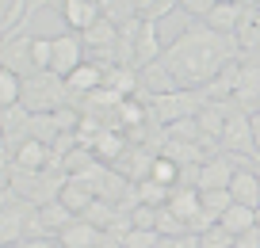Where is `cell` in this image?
<instances>
[{
  "mask_svg": "<svg viewBox=\"0 0 260 248\" xmlns=\"http://www.w3.org/2000/svg\"><path fill=\"white\" fill-rule=\"evenodd\" d=\"M230 195H234V202H241V206L260 210V176L249 172V168H237L234 180H230Z\"/></svg>",
  "mask_w": 260,
  "mask_h": 248,
  "instance_id": "30bf717a",
  "label": "cell"
},
{
  "mask_svg": "<svg viewBox=\"0 0 260 248\" xmlns=\"http://www.w3.org/2000/svg\"><path fill=\"white\" fill-rule=\"evenodd\" d=\"M27 222L31 218H23L16 206H4V214H0V244H23Z\"/></svg>",
  "mask_w": 260,
  "mask_h": 248,
  "instance_id": "e0dca14e",
  "label": "cell"
},
{
  "mask_svg": "<svg viewBox=\"0 0 260 248\" xmlns=\"http://www.w3.org/2000/svg\"><path fill=\"white\" fill-rule=\"evenodd\" d=\"M138 202L142 206H153V210H161V206H169V195H172V187H165V184H157V180H138Z\"/></svg>",
  "mask_w": 260,
  "mask_h": 248,
  "instance_id": "ac0fdd59",
  "label": "cell"
},
{
  "mask_svg": "<svg viewBox=\"0 0 260 248\" xmlns=\"http://www.w3.org/2000/svg\"><path fill=\"white\" fill-rule=\"evenodd\" d=\"M119 115H122V122H126V126H138V122L146 119L142 103H134V99H122V103H119Z\"/></svg>",
  "mask_w": 260,
  "mask_h": 248,
  "instance_id": "4dcf8cb0",
  "label": "cell"
},
{
  "mask_svg": "<svg viewBox=\"0 0 260 248\" xmlns=\"http://www.w3.org/2000/svg\"><path fill=\"white\" fill-rule=\"evenodd\" d=\"M23 80L27 77H19L16 69H0V103L4 107L23 103Z\"/></svg>",
  "mask_w": 260,
  "mask_h": 248,
  "instance_id": "d6986e66",
  "label": "cell"
},
{
  "mask_svg": "<svg viewBox=\"0 0 260 248\" xmlns=\"http://www.w3.org/2000/svg\"><path fill=\"white\" fill-rule=\"evenodd\" d=\"M61 19L69 31H88L92 23H100V4L96 0H61Z\"/></svg>",
  "mask_w": 260,
  "mask_h": 248,
  "instance_id": "52a82bcc",
  "label": "cell"
},
{
  "mask_svg": "<svg viewBox=\"0 0 260 248\" xmlns=\"http://www.w3.org/2000/svg\"><path fill=\"white\" fill-rule=\"evenodd\" d=\"M65 84H69V96H92V92H100L107 84V77L96 61H84L81 69H73L65 77Z\"/></svg>",
  "mask_w": 260,
  "mask_h": 248,
  "instance_id": "9c48e42d",
  "label": "cell"
},
{
  "mask_svg": "<svg viewBox=\"0 0 260 248\" xmlns=\"http://www.w3.org/2000/svg\"><path fill=\"white\" fill-rule=\"evenodd\" d=\"M218 141H222L226 153H256V145H252V119L245 111H234V107H230L226 130H222Z\"/></svg>",
  "mask_w": 260,
  "mask_h": 248,
  "instance_id": "3957f363",
  "label": "cell"
},
{
  "mask_svg": "<svg viewBox=\"0 0 260 248\" xmlns=\"http://www.w3.org/2000/svg\"><path fill=\"white\" fill-rule=\"evenodd\" d=\"M180 8H184L187 16H191V19H207V16H211L214 8H218V0H184Z\"/></svg>",
  "mask_w": 260,
  "mask_h": 248,
  "instance_id": "f546056e",
  "label": "cell"
},
{
  "mask_svg": "<svg viewBox=\"0 0 260 248\" xmlns=\"http://www.w3.org/2000/svg\"><path fill=\"white\" fill-rule=\"evenodd\" d=\"M176 4H184V0H176Z\"/></svg>",
  "mask_w": 260,
  "mask_h": 248,
  "instance_id": "8d00e7d4",
  "label": "cell"
},
{
  "mask_svg": "<svg viewBox=\"0 0 260 248\" xmlns=\"http://www.w3.org/2000/svg\"><path fill=\"white\" fill-rule=\"evenodd\" d=\"M165 157H172L180 164V168H187V164H199V141H172V137H165Z\"/></svg>",
  "mask_w": 260,
  "mask_h": 248,
  "instance_id": "ffe728a7",
  "label": "cell"
},
{
  "mask_svg": "<svg viewBox=\"0 0 260 248\" xmlns=\"http://www.w3.org/2000/svg\"><path fill=\"white\" fill-rule=\"evenodd\" d=\"M234 240H237V237H230L226 225L218 222L214 229H207L203 237H199V248H234Z\"/></svg>",
  "mask_w": 260,
  "mask_h": 248,
  "instance_id": "83f0119b",
  "label": "cell"
},
{
  "mask_svg": "<svg viewBox=\"0 0 260 248\" xmlns=\"http://www.w3.org/2000/svg\"><path fill=\"white\" fill-rule=\"evenodd\" d=\"M252 119V145H256V157H260V111H249Z\"/></svg>",
  "mask_w": 260,
  "mask_h": 248,
  "instance_id": "e575fe53",
  "label": "cell"
},
{
  "mask_svg": "<svg viewBox=\"0 0 260 248\" xmlns=\"http://www.w3.org/2000/svg\"><path fill=\"white\" fill-rule=\"evenodd\" d=\"M4 248H23V244H4Z\"/></svg>",
  "mask_w": 260,
  "mask_h": 248,
  "instance_id": "d590c367",
  "label": "cell"
},
{
  "mask_svg": "<svg viewBox=\"0 0 260 248\" xmlns=\"http://www.w3.org/2000/svg\"><path fill=\"white\" fill-rule=\"evenodd\" d=\"M122 149H126V141H122V134L119 130H100L96 134V153H100V160H115V157H122Z\"/></svg>",
  "mask_w": 260,
  "mask_h": 248,
  "instance_id": "603a6c76",
  "label": "cell"
},
{
  "mask_svg": "<svg viewBox=\"0 0 260 248\" xmlns=\"http://www.w3.org/2000/svg\"><path fill=\"white\" fill-rule=\"evenodd\" d=\"M57 240H61V248H100L104 229L92 225V222H84V218H77L73 225H65V229L57 233Z\"/></svg>",
  "mask_w": 260,
  "mask_h": 248,
  "instance_id": "ba28073f",
  "label": "cell"
},
{
  "mask_svg": "<svg viewBox=\"0 0 260 248\" xmlns=\"http://www.w3.org/2000/svg\"><path fill=\"white\" fill-rule=\"evenodd\" d=\"M203 195V210H211V214H226L230 206H234V195H230V187H222V191H199Z\"/></svg>",
  "mask_w": 260,
  "mask_h": 248,
  "instance_id": "4316f807",
  "label": "cell"
},
{
  "mask_svg": "<svg viewBox=\"0 0 260 248\" xmlns=\"http://www.w3.org/2000/svg\"><path fill=\"white\" fill-rule=\"evenodd\" d=\"M84 65V39H77L73 31L65 34H54V65H50V73H57V77H69L73 69H81Z\"/></svg>",
  "mask_w": 260,
  "mask_h": 248,
  "instance_id": "7a4b0ae2",
  "label": "cell"
},
{
  "mask_svg": "<svg viewBox=\"0 0 260 248\" xmlns=\"http://www.w3.org/2000/svg\"><path fill=\"white\" fill-rule=\"evenodd\" d=\"M241 12H245V4H218V8H214L211 16L203 19V23L211 27V31H218V34H237Z\"/></svg>",
  "mask_w": 260,
  "mask_h": 248,
  "instance_id": "9a60e30c",
  "label": "cell"
},
{
  "mask_svg": "<svg viewBox=\"0 0 260 248\" xmlns=\"http://www.w3.org/2000/svg\"><path fill=\"white\" fill-rule=\"evenodd\" d=\"M256 218H260V210L234 202V206H230L226 214H222V225H226V233H230V237H245V233L260 229V225H256Z\"/></svg>",
  "mask_w": 260,
  "mask_h": 248,
  "instance_id": "4fadbf2b",
  "label": "cell"
},
{
  "mask_svg": "<svg viewBox=\"0 0 260 248\" xmlns=\"http://www.w3.org/2000/svg\"><path fill=\"white\" fill-rule=\"evenodd\" d=\"M256 176H260V168H256Z\"/></svg>",
  "mask_w": 260,
  "mask_h": 248,
  "instance_id": "74e56055",
  "label": "cell"
},
{
  "mask_svg": "<svg viewBox=\"0 0 260 248\" xmlns=\"http://www.w3.org/2000/svg\"><path fill=\"white\" fill-rule=\"evenodd\" d=\"M157 54H161L157 27H153V19H142L138 42H134V65H138V69H146V65H153V57H157Z\"/></svg>",
  "mask_w": 260,
  "mask_h": 248,
  "instance_id": "7c38bea8",
  "label": "cell"
},
{
  "mask_svg": "<svg viewBox=\"0 0 260 248\" xmlns=\"http://www.w3.org/2000/svg\"><path fill=\"white\" fill-rule=\"evenodd\" d=\"M230 46H234L230 34H218V31H211V27H203V31H184L176 42H172L165 65L172 69V77L195 80V84L207 88V84L230 65L226 61Z\"/></svg>",
  "mask_w": 260,
  "mask_h": 248,
  "instance_id": "6da1fadb",
  "label": "cell"
},
{
  "mask_svg": "<svg viewBox=\"0 0 260 248\" xmlns=\"http://www.w3.org/2000/svg\"><path fill=\"white\" fill-rule=\"evenodd\" d=\"M130 225L134 229H157V210L153 206H134L130 210Z\"/></svg>",
  "mask_w": 260,
  "mask_h": 248,
  "instance_id": "f1b7e54d",
  "label": "cell"
},
{
  "mask_svg": "<svg viewBox=\"0 0 260 248\" xmlns=\"http://www.w3.org/2000/svg\"><path fill=\"white\" fill-rule=\"evenodd\" d=\"M39 222H42V229H46V233H61L65 225H73V222H77V214L65 206L61 199H57V202H46V206H39Z\"/></svg>",
  "mask_w": 260,
  "mask_h": 248,
  "instance_id": "2e32d148",
  "label": "cell"
},
{
  "mask_svg": "<svg viewBox=\"0 0 260 248\" xmlns=\"http://www.w3.org/2000/svg\"><path fill=\"white\" fill-rule=\"evenodd\" d=\"M23 248H61V240H54V237H27Z\"/></svg>",
  "mask_w": 260,
  "mask_h": 248,
  "instance_id": "d6a6232c",
  "label": "cell"
},
{
  "mask_svg": "<svg viewBox=\"0 0 260 248\" xmlns=\"http://www.w3.org/2000/svg\"><path fill=\"white\" fill-rule=\"evenodd\" d=\"M180 172H184V168H180L176 160L161 153V157L153 160V172H149V180H157V184H165V187H180Z\"/></svg>",
  "mask_w": 260,
  "mask_h": 248,
  "instance_id": "cb8c5ba5",
  "label": "cell"
},
{
  "mask_svg": "<svg viewBox=\"0 0 260 248\" xmlns=\"http://www.w3.org/2000/svg\"><path fill=\"white\" fill-rule=\"evenodd\" d=\"M84 42H88V46L115 50V42H119V27H115V19H100V23H92L88 31H84Z\"/></svg>",
  "mask_w": 260,
  "mask_h": 248,
  "instance_id": "44dd1931",
  "label": "cell"
},
{
  "mask_svg": "<svg viewBox=\"0 0 260 248\" xmlns=\"http://www.w3.org/2000/svg\"><path fill=\"white\" fill-rule=\"evenodd\" d=\"M234 248H260V229H252V233H245V237H237Z\"/></svg>",
  "mask_w": 260,
  "mask_h": 248,
  "instance_id": "836d02e7",
  "label": "cell"
},
{
  "mask_svg": "<svg viewBox=\"0 0 260 248\" xmlns=\"http://www.w3.org/2000/svg\"><path fill=\"white\" fill-rule=\"evenodd\" d=\"M157 233H161V237H184V233H191V229H187V222H180L169 206H161L157 210Z\"/></svg>",
  "mask_w": 260,
  "mask_h": 248,
  "instance_id": "d4e9b609",
  "label": "cell"
},
{
  "mask_svg": "<svg viewBox=\"0 0 260 248\" xmlns=\"http://www.w3.org/2000/svg\"><path fill=\"white\" fill-rule=\"evenodd\" d=\"M142 80H146V88H149V99H153V96H169V92H180L176 77H172V69L165 61L146 65V69H142Z\"/></svg>",
  "mask_w": 260,
  "mask_h": 248,
  "instance_id": "5bb4252c",
  "label": "cell"
},
{
  "mask_svg": "<svg viewBox=\"0 0 260 248\" xmlns=\"http://www.w3.org/2000/svg\"><path fill=\"white\" fill-rule=\"evenodd\" d=\"M237 103H249L252 96L260 99V65H241V80H237Z\"/></svg>",
  "mask_w": 260,
  "mask_h": 248,
  "instance_id": "7402d4cb",
  "label": "cell"
},
{
  "mask_svg": "<svg viewBox=\"0 0 260 248\" xmlns=\"http://www.w3.org/2000/svg\"><path fill=\"white\" fill-rule=\"evenodd\" d=\"M234 160L230 157H211L207 164H199V180H195V187L199 191H222V187H230V180H234Z\"/></svg>",
  "mask_w": 260,
  "mask_h": 248,
  "instance_id": "5b68a950",
  "label": "cell"
},
{
  "mask_svg": "<svg viewBox=\"0 0 260 248\" xmlns=\"http://www.w3.org/2000/svg\"><path fill=\"white\" fill-rule=\"evenodd\" d=\"M122 248H161V233L157 229H134L130 225V233L122 237Z\"/></svg>",
  "mask_w": 260,
  "mask_h": 248,
  "instance_id": "484cf974",
  "label": "cell"
},
{
  "mask_svg": "<svg viewBox=\"0 0 260 248\" xmlns=\"http://www.w3.org/2000/svg\"><path fill=\"white\" fill-rule=\"evenodd\" d=\"M161 248H199V237H195V233H184V237H161Z\"/></svg>",
  "mask_w": 260,
  "mask_h": 248,
  "instance_id": "1f68e13d",
  "label": "cell"
},
{
  "mask_svg": "<svg viewBox=\"0 0 260 248\" xmlns=\"http://www.w3.org/2000/svg\"><path fill=\"white\" fill-rule=\"evenodd\" d=\"M169 210L180 218V222H187L191 225V218L203 210V195H199V187H172V195H169Z\"/></svg>",
  "mask_w": 260,
  "mask_h": 248,
  "instance_id": "8fae6325",
  "label": "cell"
},
{
  "mask_svg": "<svg viewBox=\"0 0 260 248\" xmlns=\"http://www.w3.org/2000/svg\"><path fill=\"white\" fill-rule=\"evenodd\" d=\"M31 46H35V34H16V39H8L4 42V69H16L19 77H35Z\"/></svg>",
  "mask_w": 260,
  "mask_h": 248,
  "instance_id": "277c9868",
  "label": "cell"
},
{
  "mask_svg": "<svg viewBox=\"0 0 260 248\" xmlns=\"http://www.w3.org/2000/svg\"><path fill=\"white\" fill-rule=\"evenodd\" d=\"M16 168L19 172H46L50 168V157H54V149L42 141H35V137H23V141L16 145Z\"/></svg>",
  "mask_w": 260,
  "mask_h": 248,
  "instance_id": "8992f818",
  "label": "cell"
}]
</instances>
